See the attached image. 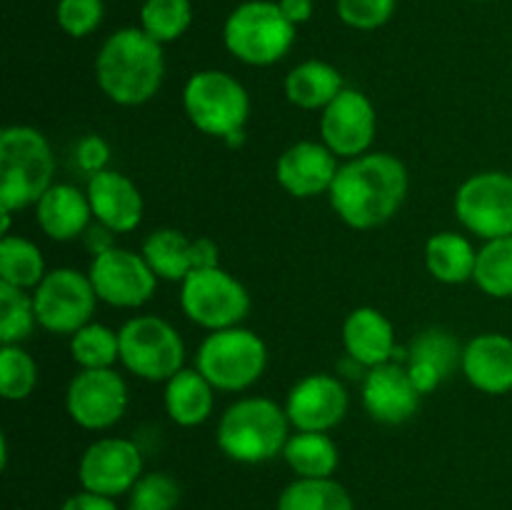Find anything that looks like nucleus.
<instances>
[{"label":"nucleus","instance_id":"obj_11","mask_svg":"<svg viewBox=\"0 0 512 510\" xmlns=\"http://www.w3.org/2000/svg\"><path fill=\"white\" fill-rule=\"evenodd\" d=\"M455 218L483 240L512 235V175L483 170L463 180L453 200Z\"/></svg>","mask_w":512,"mask_h":510},{"label":"nucleus","instance_id":"obj_37","mask_svg":"<svg viewBox=\"0 0 512 510\" xmlns=\"http://www.w3.org/2000/svg\"><path fill=\"white\" fill-rule=\"evenodd\" d=\"M103 0H58L55 18L70 38H85L103 23Z\"/></svg>","mask_w":512,"mask_h":510},{"label":"nucleus","instance_id":"obj_24","mask_svg":"<svg viewBox=\"0 0 512 510\" xmlns=\"http://www.w3.org/2000/svg\"><path fill=\"white\" fill-rule=\"evenodd\" d=\"M165 413L180 428H195L213 413L215 388L198 368H183L165 383Z\"/></svg>","mask_w":512,"mask_h":510},{"label":"nucleus","instance_id":"obj_1","mask_svg":"<svg viewBox=\"0 0 512 510\" xmlns=\"http://www.w3.org/2000/svg\"><path fill=\"white\" fill-rule=\"evenodd\" d=\"M410 178L403 160L390 153H365L340 163L330 188V208L353 230L388 223L408 195Z\"/></svg>","mask_w":512,"mask_h":510},{"label":"nucleus","instance_id":"obj_21","mask_svg":"<svg viewBox=\"0 0 512 510\" xmlns=\"http://www.w3.org/2000/svg\"><path fill=\"white\" fill-rule=\"evenodd\" d=\"M460 370L473 388L488 395L512 390V338L503 333H480L463 348Z\"/></svg>","mask_w":512,"mask_h":510},{"label":"nucleus","instance_id":"obj_25","mask_svg":"<svg viewBox=\"0 0 512 510\" xmlns=\"http://www.w3.org/2000/svg\"><path fill=\"white\" fill-rule=\"evenodd\" d=\"M475 263H478V250L465 235L455 233V230L430 235L425 243V265L440 283H468L475 275Z\"/></svg>","mask_w":512,"mask_h":510},{"label":"nucleus","instance_id":"obj_31","mask_svg":"<svg viewBox=\"0 0 512 510\" xmlns=\"http://www.w3.org/2000/svg\"><path fill=\"white\" fill-rule=\"evenodd\" d=\"M70 355L80 370L113 368L115 360H120V338L118 330H110L108 325L88 323L70 335Z\"/></svg>","mask_w":512,"mask_h":510},{"label":"nucleus","instance_id":"obj_39","mask_svg":"<svg viewBox=\"0 0 512 510\" xmlns=\"http://www.w3.org/2000/svg\"><path fill=\"white\" fill-rule=\"evenodd\" d=\"M75 163H78V168L83 170V173H88V178L100 173V170H108L110 145L105 143V138H100V135H85V138H80L78 145H75Z\"/></svg>","mask_w":512,"mask_h":510},{"label":"nucleus","instance_id":"obj_20","mask_svg":"<svg viewBox=\"0 0 512 510\" xmlns=\"http://www.w3.org/2000/svg\"><path fill=\"white\" fill-rule=\"evenodd\" d=\"M85 193H88L93 218L113 233H133L143 220V195L138 185L118 170L108 168L90 175Z\"/></svg>","mask_w":512,"mask_h":510},{"label":"nucleus","instance_id":"obj_2","mask_svg":"<svg viewBox=\"0 0 512 510\" xmlns=\"http://www.w3.org/2000/svg\"><path fill=\"white\" fill-rule=\"evenodd\" d=\"M165 78V53L143 28H120L108 35L95 58L98 88L113 103L133 108L155 98Z\"/></svg>","mask_w":512,"mask_h":510},{"label":"nucleus","instance_id":"obj_35","mask_svg":"<svg viewBox=\"0 0 512 510\" xmlns=\"http://www.w3.org/2000/svg\"><path fill=\"white\" fill-rule=\"evenodd\" d=\"M38 385V363L23 345L0 348V393L5 400H25Z\"/></svg>","mask_w":512,"mask_h":510},{"label":"nucleus","instance_id":"obj_32","mask_svg":"<svg viewBox=\"0 0 512 510\" xmlns=\"http://www.w3.org/2000/svg\"><path fill=\"white\" fill-rule=\"evenodd\" d=\"M193 23L190 0H145L140 8V28L160 45L183 38Z\"/></svg>","mask_w":512,"mask_h":510},{"label":"nucleus","instance_id":"obj_16","mask_svg":"<svg viewBox=\"0 0 512 510\" xmlns=\"http://www.w3.org/2000/svg\"><path fill=\"white\" fill-rule=\"evenodd\" d=\"M350 395L343 380L330 373H310L290 388L285 413L295 430L328 433L343 423Z\"/></svg>","mask_w":512,"mask_h":510},{"label":"nucleus","instance_id":"obj_27","mask_svg":"<svg viewBox=\"0 0 512 510\" xmlns=\"http://www.w3.org/2000/svg\"><path fill=\"white\" fill-rule=\"evenodd\" d=\"M283 460L298 478H333L340 450L328 433L295 430L285 443Z\"/></svg>","mask_w":512,"mask_h":510},{"label":"nucleus","instance_id":"obj_10","mask_svg":"<svg viewBox=\"0 0 512 510\" xmlns=\"http://www.w3.org/2000/svg\"><path fill=\"white\" fill-rule=\"evenodd\" d=\"M33 305L38 325L55 335H73L83 325L93 323L95 295L88 273L75 268L48 270L43 280L33 288Z\"/></svg>","mask_w":512,"mask_h":510},{"label":"nucleus","instance_id":"obj_8","mask_svg":"<svg viewBox=\"0 0 512 510\" xmlns=\"http://www.w3.org/2000/svg\"><path fill=\"white\" fill-rule=\"evenodd\" d=\"M120 363L148 383H168L185 363V343L178 330L158 315H138L118 330Z\"/></svg>","mask_w":512,"mask_h":510},{"label":"nucleus","instance_id":"obj_7","mask_svg":"<svg viewBox=\"0 0 512 510\" xmlns=\"http://www.w3.org/2000/svg\"><path fill=\"white\" fill-rule=\"evenodd\" d=\"M195 368L215 390L240 393L263 378L268 368V348L258 333L243 325L213 330L195 353Z\"/></svg>","mask_w":512,"mask_h":510},{"label":"nucleus","instance_id":"obj_14","mask_svg":"<svg viewBox=\"0 0 512 510\" xmlns=\"http://www.w3.org/2000/svg\"><path fill=\"white\" fill-rule=\"evenodd\" d=\"M378 115L373 103L358 88L345 85L333 103L320 110V138L340 160L360 158L373 145Z\"/></svg>","mask_w":512,"mask_h":510},{"label":"nucleus","instance_id":"obj_12","mask_svg":"<svg viewBox=\"0 0 512 510\" xmlns=\"http://www.w3.org/2000/svg\"><path fill=\"white\" fill-rule=\"evenodd\" d=\"M88 275L98 300L113 308H140L153 298L160 280L143 253H133L118 245L93 255Z\"/></svg>","mask_w":512,"mask_h":510},{"label":"nucleus","instance_id":"obj_29","mask_svg":"<svg viewBox=\"0 0 512 510\" xmlns=\"http://www.w3.org/2000/svg\"><path fill=\"white\" fill-rule=\"evenodd\" d=\"M275 510H353V498L335 478H295Z\"/></svg>","mask_w":512,"mask_h":510},{"label":"nucleus","instance_id":"obj_5","mask_svg":"<svg viewBox=\"0 0 512 510\" xmlns=\"http://www.w3.org/2000/svg\"><path fill=\"white\" fill-rule=\"evenodd\" d=\"M183 108L190 123L205 135L238 148L250 118V95L238 78L225 70H198L183 90Z\"/></svg>","mask_w":512,"mask_h":510},{"label":"nucleus","instance_id":"obj_22","mask_svg":"<svg viewBox=\"0 0 512 510\" xmlns=\"http://www.w3.org/2000/svg\"><path fill=\"white\" fill-rule=\"evenodd\" d=\"M343 345L350 360L360 368H375L395 360V328L378 308H355L343 323Z\"/></svg>","mask_w":512,"mask_h":510},{"label":"nucleus","instance_id":"obj_17","mask_svg":"<svg viewBox=\"0 0 512 510\" xmlns=\"http://www.w3.org/2000/svg\"><path fill=\"white\" fill-rule=\"evenodd\" d=\"M143 258L160 280L183 283L193 270L220 265V248L210 238H188L175 228H160L145 238Z\"/></svg>","mask_w":512,"mask_h":510},{"label":"nucleus","instance_id":"obj_42","mask_svg":"<svg viewBox=\"0 0 512 510\" xmlns=\"http://www.w3.org/2000/svg\"><path fill=\"white\" fill-rule=\"evenodd\" d=\"M475 3H480V0H475Z\"/></svg>","mask_w":512,"mask_h":510},{"label":"nucleus","instance_id":"obj_3","mask_svg":"<svg viewBox=\"0 0 512 510\" xmlns=\"http://www.w3.org/2000/svg\"><path fill=\"white\" fill-rule=\"evenodd\" d=\"M288 438V413L270 398H240L220 415L218 448L235 463H268L283 455Z\"/></svg>","mask_w":512,"mask_h":510},{"label":"nucleus","instance_id":"obj_23","mask_svg":"<svg viewBox=\"0 0 512 510\" xmlns=\"http://www.w3.org/2000/svg\"><path fill=\"white\" fill-rule=\"evenodd\" d=\"M35 220L50 240L68 243L80 238L93 220L88 193L70 183H53L35 203Z\"/></svg>","mask_w":512,"mask_h":510},{"label":"nucleus","instance_id":"obj_18","mask_svg":"<svg viewBox=\"0 0 512 510\" xmlns=\"http://www.w3.org/2000/svg\"><path fill=\"white\" fill-rule=\"evenodd\" d=\"M418 388L410 380L405 363L375 365L363 375V405L375 423H408L420 408Z\"/></svg>","mask_w":512,"mask_h":510},{"label":"nucleus","instance_id":"obj_26","mask_svg":"<svg viewBox=\"0 0 512 510\" xmlns=\"http://www.w3.org/2000/svg\"><path fill=\"white\" fill-rule=\"evenodd\" d=\"M343 88L340 70L323 60H305L285 75V95L303 110H323Z\"/></svg>","mask_w":512,"mask_h":510},{"label":"nucleus","instance_id":"obj_13","mask_svg":"<svg viewBox=\"0 0 512 510\" xmlns=\"http://www.w3.org/2000/svg\"><path fill=\"white\" fill-rule=\"evenodd\" d=\"M65 408L70 420L85 430H108L128 410V385L113 368L80 370L68 385Z\"/></svg>","mask_w":512,"mask_h":510},{"label":"nucleus","instance_id":"obj_41","mask_svg":"<svg viewBox=\"0 0 512 510\" xmlns=\"http://www.w3.org/2000/svg\"><path fill=\"white\" fill-rule=\"evenodd\" d=\"M280 10H283L285 18L298 28V25L308 23L310 15H313V0H278Z\"/></svg>","mask_w":512,"mask_h":510},{"label":"nucleus","instance_id":"obj_4","mask_svg":"<svg viewBox=\"0 0 512 510\" xmlns=\"http://www.w3.org/2000/svg\"><path fill=\"white\" fill-rule=\"evenodd\" d=\"M55 158L48 138L30 125H8L0 133V208L23 210L53 185Z\"/></svg>","mask_w":512,"mask_h":510},{"label":"nucleus","instance_id":"obj_34","mask_svg":"<svg viewBox=\"0 0 512 510\" xmlns=\"http://www.w3.org/2000/svg\"><path fill=\"white\" fill-rule=\"evenodd\" d=\"M38 325L33 295L13 285L0 283V343L20 345Z\"/></svg>","mask_w":512,"mask_h":510},{"label":"nucleus","instance_id":"obj_19","mask_svg":"<svg viewBox=\"0 0 512 510\" xmlns=\"http://www.w3.org/2000/svg\"><path fill=\"white\" fill-rule=\"evenodd\" d=\"M338 170L340 158L328 145L300 140L278 158L275 178L293 198H315L320 193H330Z\"/></svg>","mask_w":512,"mask_h":510},{"label":"nucleus","instance_id":"obj_30","mask_svg":"<svg viewBox=\"0 0 512 510\" xmlns=\"http://www.w3.org/2000/svg\"><path fill=\"white\" fill-rule=\"evenodd\" d=\"M473 283L490 298H512V235L485 240L478 250Z\"/></svg>","mask_w":512,"mask_h":510},{"label":"nucleus","instance_id":"obj_36","mask_svg":"<svg viewBox=\"0 0 512 510\" xmlns=\"http://www.w3.org/2000/svg\"><path fill=\"white\" fill-rule=\"evenodd\" d=\"M128 510H175L180 503V483L170 473H143L130 490Z\"/></svg>","mask_w":512,"mask_h":510},{"label":"nucleus","instance_id":"obj_6","mask_svg":"<svg viewBox=\"0 0 512 510\" xmlns=\"http://www.w3.org/2000/svg\"><path fill=\"white\" fill-rule=\"evenodd\" d=\"M225 48L240 63L265 68L290 53L295 25L273 0H248L228 15L223 25Z\"/></svg>","mask_w":512,"mask_h":510},{"label":"nucleus","instance_id":"obj_28","mask_svg":"<svg viewBox=\"0 0 512 510\" xmlns=\"http://www.w3.org/2000/svg\"><path fill=\"white\" fill-rule=\"evenodd\" d=\"M45 275V258L33 240L23 235H5L0 240V283L33 290Z\"/></svg>","mask_w":512,"mask_h":510},{"label":"nucleus","instance_id":"obj_40","mask_svg":"<svg viewBox=\"0 0 512 510\" xmlns=\"http://www.w3.org/2000/svg\"><path fill=\"white\" fill-rule=\"evenodd\" d=\"M60 510H118L115 505V498H108V495L90 493V490H80V493L70 495Z\"/></svg>","mask_w":512,"mask_h":510},{"label":"nucleus","instance_id":"obj_33","mask_svg":"<svg viewBox=\"0 0 512 510\" xmlns=\"http://www.w3.org/2000/svg\"><path fill=\"white\" fill-rule=\"evenodd\" d=\"M460 360H463V348L455 340V335L443 328H428L410 340L405 363H423L438 370L443 380H448L460 365Z\"/></svg>","mask_w":512,"mask_h":510},{"label":"nucleus","instance_id":"obj_15","mask_svg":"<svg viewBox=\"0 0 512 510\" xmlns=\"http://www.w3.org/2000/svg\"><path fill=\"white\" fill-rule=\"evenodd\" d=\"M143 475V453L128 438H100L85 448L78 463L83 490L118 498L133 490Z\"/></svg>","mask_w":512,"mask_h":510},{"label":"nucleus","instance_id":"obj_38","mask_svg":"<svg viewBox=\"0 0 512 510\" xmlns=\"http://www.w3.org/2000/svg\"><path fill=\"white\" fill-rule=\"evenodd\" d=\"M395 0H338V15L353 30H378L393 18Z\"/></svg>","mask_w":512,"mask_h":510},{"label":"nucleus","instance_id":"obj_9","mask_svg":"<svg viewBox=\"0 0 512 510\" xmlns=\"http://www.w3.org/2000/svg\"><path fill=\"white\" fill-rule=\"evenodd\" d=\"M250 293L235 275L220 265L193 270L180 283V308L205 330H225L243 325L250 313Z\"/></svg>","mask_w":512,"mask_h":510}]
</instances>
